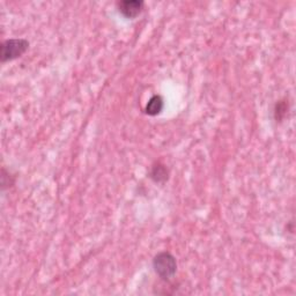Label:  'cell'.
Wrapping results in <instances>:
<instances>
[{
  "mask_svg": "<svg viewBox=\"0 0 296 296\" xmlns=\"http://www.w3.org/2000/svg\"><path fill=\"white\" fill-rule=\"evenodd\" d=\"M153 269L160 278L168 281L175 276L177 272V262L170 252L162 251L158 253L153 259Z\"/></svg>",
  "mask_w": 296,
  "mask_h": 296,
  "instance_id": "obj_1",
  "label": "cell"
},
{
  "mask_svg": "<svg viewBox=\"0 0 296 296\" xmlns=\"http://www.w3.org/2000/svg\"><path fill=\"white\" fill-rule=\"evenodd\" d=\"M29 48V42L25 39H11L0 45V60L5 64L22 57Z\"/></svg>",
  "mask_w": 296,
  "mask_h": 296,
  "instance_id": "obj_2",
  "label": "cell"
},
{
  "mask_svg": "<svg viewBox=\"0 0 296 296\" xmlns=\"http://www.w3.org/2000/svg\"><path fill=\"white\" fill-rule=\"evenodd\" d=\"M144 2L142 0H123L117 4L118 12L126 19H135L142 14L144 9Z\"/></svg>",
  "mask_w": 296,
  "mask_h": 296,
  "instance_id": "obj_3",
  "label": "cell"
},
{
  "mask_svg": "<svg viewBox=\"0 0 296 296\" xmlns=\"http://www.w3.org/2000/svg\"><path fill=\"white\" fill-rule=\"evenodd\" d=\"M149 177L153 182L158 183V184H163L166 183L169 178V170L166 164L161 162H156L152 166L149 172Z\"/></svg>",
  "mask_w": 296,
  "mask_h": 296,
  "instance_id": "obj_4",
  "label": "cell"
},
{
  "mask_svg": "<svg viewBox=\"0 0 296 296\" xmlns=\"http://www.w3.org/2000/svg\"><path fill=\"white\" fill-rule=\"evenodd\" d=\"M164 107L163 98L160 95H154L149 98L147 102L146 108H145V112L148 116H158L162 112Z\"/></svg>",
  "mask_w": 296,
  "mask_h": 296,
  "instance_id": "obj_5",
  "label": "cell"
},
{
  "mask_svg": "<svg viewBox=\"0 0 296 296\" xmlns=\"http://www.w3.org/2000/svg\"><path fill=\"white\" fill-rule=\"evenodd\" d=\"M289 111L288 101L280 100L274 106V118L276 121H283Z\"/></svg>",
  "mask_w": 296,
  "mask_h": 296,
  "instance_id": "obj_6",
  "label": "cell"
},
{
  "mask_svg": "<svg viewBox=\"0 0 296 296\" xmlns=\"http://www.w3.org/2000/svg\"><path fill=\"white\" fill-rule=\"evenodd\" d=\"M14 182H15V176H13L11 172L7 171L6 169H2V187L3 190L8 189L14 185Z\"/></svg>",
  "mask_w": 296,
  "mask_h": 296,
  "instance_id": "obj_7",
  "label": "cell"
}]
</instances>
